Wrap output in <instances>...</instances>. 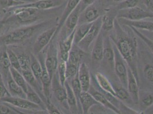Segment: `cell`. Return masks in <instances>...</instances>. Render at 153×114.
<instances>
[{"mask_svg":"<svg viewBox=\"0 0 153 114\" xmlns=\"http://www.w3.org/2000/svg\"><path fill=\"white\" fill-rule=\"evenodd\" d=\"M114 27L117 33L116 37H111L113 42L117 46L119 52L128 66L134 74L138 83L139 77L137 69V42L135 38L130 37L125 33L118 21L115 20Z\"/></svg>","mask_w":153,"mask_h":114,"instance_id":"6da1fadb","label":"cell"},{"mask_svg":"<svg viewBox=\"0 0 153 114\" xmlns=\"http://www.w3.org/2000/svg\"><path fill=\"white\" fill-rule=\"evenodd\" d=\"M49 22H42L37 24L24 26L0 36V47L22 44L29 39L35 33L47 26Z\"/></svg>","mask_w":153,"mask_h":114,"instance_id":"7a4b0ae2","label":"cell"},{"mask_svg":"<svg viewBox=\"0 0 153 114\" xmlns=\"http://www.w3.org/2000/svg\"><path fill=\"white\" fill-rule=\"evenodd\" d=\"M38 9L32 7H16L7 10V13H10V17L4 19L7 25L14 23L24 26L32 25L39 18Z\"/></svg>","mask_w":153,"mask_h":114,"instance_id":"3957f363","label":"cell"},{"mask_svg":"<svg viewBox=\"0 0 153 114\" xmlns=\"http://www.w3.org/2000/svg\"><path fill=\"white\" fill-rule=\"evenodd\" d=\"M117 17L130 21L153 19V14L146 8L137 7L117 10Z\"/></svg>","mask_w":153,"mask_h":114,"instance_id":"277c9868","label":"cell"},{"mask_svg":"<svg viewBox=\"0 0 153 114\" xmlns=\"http://www.w3.org/2000/svg\"><path fill=\"white\" fill-rule=\"evenodd\" d=\"M0 101L9 104L10 105L16 108L19 110V109H22L21 111L22 113L24 112V111H29L32 112L46 111L44 110H42V108L40 106L29 101L26 98H23L17 97V96H12L10 95V96H7L2 98L0 100Z\"/></svg>","mask_w":153,"mask_h":114,"instance_id":"5b68a950","label":"cell"},{"mask_svg":"<svg viewBox=\"0 0 153 114\" xmlns=\"http://www.w3.org/2000/svg\"><path fill=\"white\" fill-rule=\"evenodd\" d=\"M113 49L114 51V69L115 73L118 78L122 86L127 89L128 85V66L127 64L120 53L118 50L117 46L113 43Z\"/></svg>","mask_w":153,"mask_h":114,"instance_id":"8992f818","label":"cell"},{"mask_svg":"<svg viewBox=\"0 0 153 114\" xmlns=\"http://www.w3.org/2000/svg\"><path fill=\"white\" fill-rule=\"evenodd\" d=\"M102 30V16L93 22V24L85 37L78 44L77 46L84 51L89 50L93 44Z\"/></svg>","mask_w":153,"mask_h":114,"instance_id":"52a82bcc","label":"cell"},{"mask_svg":"<svg viewBox=\"0 0 153 114\" xmlns=\"http://www.w3.org/2000/svg\"><path fill=\"white\" fill-rule=\"evenodd\" d=\"M57 26L52 27L41 33L36 38V40L33 44V50L36 55H38L44 49L46 46L49 44L54 38V36L56 32Z\"/></svg>","mask_w":153,"mask_h":114,"instance_id":"ba28073f","label":"cell"},{"mask_svg":"<svg viewBox=\"0 0 153 114\" xmlns=\"http://www.w3.org/2000/svg\"><path fill=\"white\" fill-rule=\"evenodd\" d=\"M51 90L55 98L64 108L69 109L67 103V93L65 86H62L59 81L57 73L56 72L51 79Z\"/></svg>","mask_w":153,"mask_h":114,"instance_id":"9c48e42d","label":"cell"},{"mask_svg":"<svg viewBox=\"0 0 153 114\" xmlns=\"http://www.w3.org/2000/svg\"><path fill=\"white\" fill-rule=\"evenodd\" d=\"M58 62V49L54 44H51L49 46L45 59L46 68L51 79L54 74L57 72Z\"/></svg>","mask_w":153,"mask_h":114,"instance_id":"30bf717a","label":"cell"},{"mask_svg":"<svg viewBox=\"0 0 153 114\" xmlns=\"http://www.w3.org/2000/svg\"><path fill=\"white\" fill-rule=\"evenodd\" d=\"M64 1L65 0H38L17 7H32L39 10H44L60 7L63 4Z\"/></svg>","mask_w":153,"mask_h":114,"instance_id":"8fae6325","label":"cell"},{"mask_svg":"<svg viewBox=\"0 0 153 114\" xmlns=\"http://www.w3.org/2000/svg\"><path fill=\"white\" fill-rule=\"evenodd\" d=\"M40 63L42 66V74L41 76V82L42 84L43 93L45 95L46 102L51 101V78L50 75L46 68L45 64V59L43 58H41L40 60L39 59Z\"/></svg>","mask_w":153,"mask_h":114,"instance_id":"7c38bea8","label":"cell"},{"mask_svg":"<svg viewBox=\"0 0 153 114\" xmlns=\"http://www.w3.org/2000/svg\"><path fill=\"white\" fill-rule=\"evenodd\" d=\"M76 29L70 33L66 38L60 41L58 45V58L59 59L67 62L69 58V53L74 44V36Z\"/></svg>","mask_w":153,"mask_h":114,"instance_id":"4fadbf2b","label":"cell"},{"mask_svg":"<svg viewBox=\"0 0 153 114\" xmlns=\"http://www.w3.org/2000/svg\"><path fill=\"white\" fill-rule=\"evenodd\" d=\"M128 93L135 104H139V93L140 90L138 87V83L137 82L134 74L128 66V85H127Z\"/></svg>","mask_w":153,"mask_h":114,"instance_id":"5bb4252c","label":"cell"},{"mask_svg":"<svg viewBox=\"0 0 153 114\" xmlns=\"http://www.w3.org/2000/svg\"><path fill=\"white\" fill-rule=\"evenodd\" d=\"M101 17L100 10L94 4L87 7L80 14L78 25L83 23H91Z\"/></svg>","mask_w":153,"mask_h":114,"instance_id":"9a60e30c","label":"cell"},{"mask_svg":"<svg viewBox=\"0 0 153 114\" xmlns=\"http://www.w3.org/2000/svg\"><path fill=\"white\" fill-rule=\"evenodd\" d=\"M78 77L83 91H88L91 86V74L88 66L85 63H81L78 66Z\"/></svg>","mask_w":153,"mask_h":114,"instance_id":"2e32d148","label":"cell"},{"mask_svg":"<svg viewBox=\"0 0 153 114\" xmlns=\"http://www.w3.org/2000/svg\"><path fill=\"white\" fill-rule=\"evenodd\" d=\"M88 91L93 95V96L95 98L96 101L100 103V104H102L103 106L108 108V110L112 111L115 114L121 113V111L109 101L106 98V97L103 95L100 91L94 88L91 84Z\"/></svg>","mask_w":153,"mask_h":114,"instance_id":"e0dca14e","label":"cell"},{"mask_svg":"<svg viewBox=\"0 0 153 114\" xmlns=\"http://www.w3.org/2000/svg\"><path fill=\"white\" fill-rule=\"evenodd\" d=\"M104 50V37L102 30L98 34L91 50V58L94 62H100L103 59Z\"/></svg>","mask_w":153,"mask_h":114,"instance_id":"ac0fdd59","label":"cell"},{"mask_svg":"<svg viewBox=\"0 0 153 114\" xmlns=\"http://www.w3.org/2000/svg\"><path fill=\"white\" fill-rule=\"evenodd\" d=\"M80 14V7L79 4H78L76 8L68 16L64 23V25L65 26L66 34L67 36L76 29V26L78 25Z\"/></svg>","mask_w":153,"mask_h":114,"instance_id":"d6986e66","label":"cell"},{"mask_svg":"<svg viewBox=\"0 0 153 114\" xmlns=\"http://www.w3.org/2000/svg\"><path fill=\"white\" fill-rule=\"evenodd\" d=\"M80 1L81 0H68L66 5L64 9V10L61 16L60 19L59 20V22L57 26L56 32L54 36L53 39L57 36L58 32L60 31L61 29L63 27L66 19L68 17V16L70 15L71 12L76 8V7L79 4Z\"/></svg>","mask_w":153,"mask_h":114,"instance_id":"ffe728a7","label":"cell"},{"mask_svg":"<svg viewBox=\"0 0 153 114\" xmlns=\"http://www.w3.org/2000/svg\"><path fill=\"white\" fill-rule=\"evenodd\" d=\"M79 102L82 114H88L91 107L100 103L96 101L89 91H82L80 95Z\"/></svg>","mask_w":153,"mask_h":114,"instance_id":"44dd1931","label":"cell"},{"mask_svg":"<svg viewBox=\"0 0 153 114\" xmlns=\"http://www.w3.org/2000/svg\"><path fill=\"white\" fill-rule=\"evenodd\" d=\"M120 24L128 27H133L137 29L145 30L150 32H153V22L146 21L145 19L140 21H130L123 19H118Z\"/></svg>","mask_w":153,"mask_h":114,"instance_id":"7402d4cb","label":"cell"},{"mask_svg":"<svg viewBox=\"0 0 153 114\" xmlns=\"http://www.w3.org/2000/svg\"><path fill=\"white\" fill-rule=\"evenodd\" d=\"M102 60L105 62L110 68L114 69V51L113 43L108 37L104 38V50Z\"/></svg>","mask_w":153,"mask_h":114,"instance_id":"603a6c76","label":"cell"},{"mask_svg":"<svg viewBox=\"0 0 153 114\" xmlns=\"http://www.w3.org/2000/svg\"><path fill=\"white\" fill-rule=\"evenodd\" d=\"M7 89L12 96L26 98V93L19 85L13 80L10 72L7 74Z\"/></svg>","mask_w":153,"mask_h":114,"instance_id":"cb8c5ba5","label":"cell"},{"mask_svg":"<svg viewBox=\"0 0 153 114\" xmlns=\"http://www.w3.org/2000/svg\"><path fill=\"white\" fill-rule=\"evenodd\" d=\"M67 93V103L68 104L69 110L73 114H78V108L77 104V101L76 97L74 95L73 90L70 86V83L68 81H66L64 84Z\"/></svg>","mask_w":153,"mask_h":114,"instance_id":"d4e9b609","label":"cell"},{"mask_svg":"<svg viewBox=\"0 0 153 114\" xmlns=\"http://www.w3.org/2000/svg\"><path fill=\"white\" fill-rule=\"evenodd\" d=\"M94 77L98 86L101 89L115 96V93L114 87L106 76L103 75L101 73L97 72L96 73Z\"/></svg>","mask_w":153,"mask_h":114,"instance_id":"484cf974","label":"cell"},{"mask_svg":"<svg viewBox=\"0 0 153 114\" xmlns=\"http://www.w3.org/2000/svg\"><path fill=\"white\" fill-rule=\"evenodd\" d=\"M85 53L86 52L81 49L77 45L73 44V47L70 51L69 58L67 62L70 64L79 66L84 56Z\"/></svg>","mask_w":153,"mask_h":114,"instance_id":"4316f807","label":"cell"},{"mask_svg":"<svg viewBox=\"0 0 153 114\" xmlns=\"http://www.w3.org/2000/svg\"><path fill=\"white\" fill-rule=\"evenodd\" d=\"M117 12H108L102 16V30L110 31L114 29L115 18L117 17Z\"/></svg>","mask_w":153,"mask_h":114,"instance_id":"83f0119b","label":"cell"},{"mask_svg":"<svg viewBox=\"0 0 153 114\" xmlns=\"http://www.w3.org/2000/svg\"><path fill=\"white\" fill-rule=\"evenodd\" d=\"M26 99L27 100L36 104H37L42 108V110L47 112L44 101H43V100L42 99V98L38 93L29 84L27 87V90L26 92Z\"/></svg>","mask_w":153,"mask_h":114,"instance_id":"f1b7e54d","label":"cell"},{"mask_svg":"<svg viewBox=\"0 0 153 114\" xmlns=\"http://www.w3.org/2000/svg\"><path fill=\"white\" fill-rule=\"evenodd\" d=\"M93 24L91 23H83L76 26L74 36V44L77 45L83 39Z\"/></svg>","mask_w":153,"mask_h":114,"instance_id":"f546056e","label":"cell"},{"mask_svg":"<svg viewBox=\"0 0 153 114\" xmlns=\"http://www.w3.org/2000/svg\"><path fill=\"white\" fill-rule=\"evenodd\" d=\"M70 80H71L70 82L68 81L70 83V86L73 90V91L74 95L76 97L78 108V112H79V113H82L80 102H79L80 95H81V92L82 91V90L81 86V84H80L78 77V73L76 76H74L73 78L71 79Z\"/></svg>","mask_w":153,"mask_h":114,"instance_id":"4dcf8cb0","label":"cell"},{"mask_svg":"<svg viewBox=\"0 0 153 114\" xmlns=\"http://www.w3.org/2000/svg\"><path fill=\"white\" fill-rule=\"evenodd\" d=\"M114 87V86H113ZM115 93V96L121 101L124 103H128V104H134L133 101H132L131 96L128 93V89L121 86H115L114 87Z\"/></svg>","mask_w":153,"mask_h":114,"instance_id":"1f68e13d","label":"cell"},{"mask_svg":"<svg viewBox=\"0 0 153 114\" xmlns=\"http://www.w3.org/2000/svg\"><path fill=\"white\" fill-rule=\"evenodd\" d=\"M9 72L13 78V80L19 85L26 93L27 90L28 83L26 82L22 73L19 70L14 69L12 67H10Z\"/></svg>","mask_w":153,"mask_h":114,"instance_id":"d6a6232c","label":"cell"},{"mask_svg":"<svg viewBox=\"0 0 153 114\" xmlns=\"http://www.w3.org/2000/svg\"><path fill=\"white\" fill-rule=\"evenodd\" d=\"M139 104L141 107L146 109L153 104V93L145 91H140Z\"/></svg>","mask_w":153,"mask_h":114,"instance_id":"836d02e7","label":"cell"},{"mask_svg":"<svg viewBox=\"0 0 153 114\" xmlns=\"http://www.w3.org/2000/svg\"><path fill=\"white\" fill-rule=\"evenodd\" d=\"M30 58H31L30 69H31L32 73L33 74L34 76L36 77L38 82L41 84V76L42 71L41 64L40 63L38 58L35 56V55L31 54Z\"/></svg>","mask_w":153,"mask_h":114,"instance_id":"e575fe53","label":"cell"},{"mask_svg":"<svg viewBox=\"0 0 153 114\" xmlns=\"http://www.w3.org/2000/svg\"><path fill=\"white\" fill-rule=\"evenodd\" d=\"M11 67L9 58L7 54V49L0 51V71H4V76L7 78Z\"/></svg>","mask_w":153,"mask_h":114,"instance_id":"d590c367","label":"cell"},{"mask_svg":"<svg viewBox=\"0 0 153 114\" xmlns=\"http://www.w3.org/2000/svg\"><path fill=\"white\" fill-rule=\"evenodd\" d=\"M27 3L23 0H0V7L4 9L9 10Z\"/></svg>","mask_w":153,"mask_h":114,"instance_id":"8d00e7d4","label":"cell"},{"mask_svg":"<svg viewBox=\"0 0 153 114\" xmlns=\"http://www.w3.org/2000/svg\"><path fill=\"white\" fill-rule=\"evenodd\" d=\"M19 61V66L21 67V70L22 71H27L30 70L31 66V58L30 56L26 54H22L18 56Z\"/></svg>","mask_w":153,"mask_h":114,"instance_id":"74e56055","label":"cell"},{"mask_svg":"<svg viewBox=\"0 0 153 114\" xmlns=\"http://www.w3.org/2000/svg\"><path fill=\"white\" fill-rule=\"evenodd\" d=\"M66 62L59 59V62L58 64L57 73L58 78L60 83L64 86L65 82L66 81Z\"/></svg>","mask_w":153,"mask_h":114,"instance_id":"f35d334b","label":"cell"},{"mask_svg":"<svg viewBox=\"0 0 153 114\" xmlns=\"http://www.w3.org/2000/svg\"><path fill=\"white\" fill-rule=\"evenodd\" d=\"M7 52L11 67L16 70H19L21 73L18 56L12 49L9 48L7 49Z\"/></svg>","mask_w":153,"mask_h":114,"instance_id":"ab89813d","label":"cell"},{"mask_svg":"<svg viewBox=\"0 0 153 114\" xmlns=\"http://www.w3.org/2000/svg\"><path fill=\"white\" fill-rule=\"evenodd\" d=\"M141 2V0H123L121 2L116 5L115 9L117 10L132 8L137 7Z\"/></svg>","mask_w":153,"mask_h":114,"instance_id":"60d3db41","label":"cell"},{"mask_svg":"<svg viewBox=\"0 0 153 114\" xmlns=\"http://www.w3.org/2000/svg\"><path fill=\"white\" fill-rule=\"evenodd\" d=\"M78 66L68 62L66 63V80H70L76 76L78 73Z\"/></svg>","mask_w":153,"mask_h":114,"instance_id":"b9f144b4","label":"cell"},{"mask_svg":"<svg viewBox=\"0 0 153 114\" xmlns=\"http://www.w3.org/2000/svg\"><path fill=\"white\" fill-rule=\"evenodd\" d=\"M130 27L134 32V33L146 44L147 46H148V47L150 49V50L153 53V41L150 39V38L147 37L146 36L143 35L138 29L134 28L133 27Z\"/></svg>","mask_w":153,"mask_h":114,"instance_id":"7bdbcfd3","label":"cell"},{"mask_svg":"<svg viewBox=\"0 0 153 114\" xmlns=\"http://www.w3.org/2000/svg\"><path fill=\"white\" fill-rule=\"evenodd\" d=\"M143 75L149 82L153 83V65L147 64L143 69Z\"/></svg>","mask_w":153,"mask_h":114,"instance_id":"ee69618b","label":"cell"},{"mask_svg":"<svg viewBox=\"0 0 153 114\" xmlns=\"http://www.w3.org/2000/svg\"><path fill=\"white\" fill-rule=\"evenodd\" d=\"M46 111L49 114H61V111L58 109L57 107H56L51 101H48L45 103Z\"/></svg>","mask_w":153,"mask_h":114,"instance_id":"f6af8a7d","label":"cell"},{"mask_svg":"<svg viewBox=\"0 0 153 114\" xmlns=\"http://www.w3.org/2000/svg\"><path fill=\"white\" fill-rule=\"evenodd\" d=\"M95 0H81L79 2V7H80V11L81 13L83 12V10L87 7L90 5L94 4Z\"/></svg>","mask_w":153,"mask_h":114,"instance_id":"bcb514c9","label":"cell"},{"mask_svg":"<svg viewBox=\"0 0 153 114\" xmlns=\"http://www.w3.org/2000/svg\"><path fill=\"white\" fill-rule=\"evenodd\" d=\"M144 7L153 14V0H141Z\"/></svg>","mask_w":153,"mask_h":114,"instance_id":"7dc6e473","label":"cell"},{"mask_svg":"<svg viewBox=\"0 0 153 114\" xmlns=\"http://www.w3.org/2000/svg\"><path fill=\"white\" fill-rule=\"evenodd\" d=\"M7 96H10V94L7 89V86L0 84V100Z\"/></svg>","mask_w":153,"mask_h":114,"instance_id":"c3c4849f","label":"cell"},{"mask_svg":"<svg viewBox=\"0 0 153 114\" xmlns=\"http://www.w3.org/2000/svg\"><path fill=\"white\" fill-rule=\"evenodd\" d=\"M123 0H103L108 5H118L119 3L121 2Z\"/></svg>","mask_w":153,"mask_h":114,"instance_id":"681fc988","label":"cell"},{"mask_svg":"<svg viewBox=\"0 0 153 114\" xmlns=\"http://www.w3.org/2000/svg\"><path fill=\"white\" fill-rule=\"evenodd\" d=\"M7 25V24L4 21V20H1L0 21V36L2 34V33L4 32V30L5 29V27Z\"/></svg>","mask_w":153,"mask_h":114,"instance_id":"f907efd6","label":"cell"},{"mask_svg":"<svg viewBox=\"0 0 153 114\" xmlns=\"http://www.w3.org/2000/svg\"><path fill=\"white\" fill-rule=\"evenodd\" d=\"M7 10L4 9L0 7V21L7 14Z\"/></svg>","mask_w":153,"mask_h":114,"instance_id":"816d5d0a","label":"cell"},{"mask_svg":"<svg viewBox=\"0 0 153 114\" xmlns=\"http://www.w3.org/2000/svg\"><path fill=\"white\" fill-rule=\"evenodd\" d=\"M4 78H3V76H2V73H1V72L0 71V84L6 86V84H5V83L4 82Z\"/></svg>","mask_w":153,"mask_h":114,"instance_id":"f5cc1de1","label":"cell"}]
</instances>
